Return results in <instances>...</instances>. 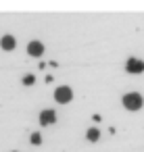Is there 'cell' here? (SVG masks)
I'll use <instances>...</instances> for the list:
<instances>
[{
  "label": "cell",
  "instance_id": "cell-1",
  "mask_svg": "<svg viewBox=\"0 0 144 152\" xmlns=\"http://www.w3.org/2000/svg\"><path fill=\"white\" fill-rule=\"evenodd\" d=\"M123 106L127 110H138L142 106V96L140 94H125L123 96Z\"/></svg>",
  "mask_w": 144,
  "mask_h": 152
},
{
  "label": "cell",
  "instance_id": "cell-2",
  "mask_svg": "<svg viewBox=\"0 0 144 152\" xmlns=\"http://www.w3.org/2000/svg\"><path fill=\"white\" fill-rule=\"evenodd\" d=\"M54 98H57V102H69V100L73 98V94H71V90H69L67 86H63V88H59V90L54 92Z\"/></svg>",
  "mask_w": 144,
  "mask_h": 152
},
{
  "label": "cell",
  "instance_id": "cell-3",
  "mask_svg": "<svg viewBox=\"0 0 144 152\" xmlns=\"http://www.w3.org/2000/svg\"><path fill=\"white\" fill-rule=\"evenodd\" d=\"M144 71V63L138 58H129L127 61V73H142Z\"/></svg>",
  "mask_w": 144,
  "mask_h": 152
},
{
  "label": "cell",
  "instance_id": "cell-4",
  "mask_svg": "<svg viewBox=\"0 0 144 152\" xmlns=\"http://www.w3.org/2000/svg\"><path fill=\"white\" fill-rule=\"evenodd\" d=\"M54 121H57L54 110H44V113L40 115V123H42V125H52Z\"/></svg>",
  "mask_w": 144,
  "mask_h": 152
},
{
  "label": "cell",
  "instance_id": "cell-5",
  "mask_svg": "<svg viewBox=\"0 0 144 152\" xmlns=\"http://www.w3.org/2000/svg\"><path fill=\"white\" fill-rule=\"evenodd\" d=\"M27 52H29L32 56H42V52H44V46H42L40 42H29V46H27Z\"/></svg>",
  "mask_w": 144,
  "mask_h": 152
},
{
  "label": "cell",
  "instance_id": "cell-6",
  "mask_svg": "<svg viewBox=\"0 0 144 152\" xmlns=\"http://www.w3.org/2000/svg\"><path fill=\"white\" fill-rule=\"evenodd\" d=\"M0 44H2L4 50H13V48H15V38H13V36H4Z\"/></svg>",
  "mask_w": 144,
  "mask_h": 152
},
{
  "label": "cell",
  "instance_id": "cell-7",
  "mask_svg": "<svg viewBox=\"0 0 144 152\" xmlns=\"http://www.w3.org/2000/svg\"><path fill=\"white\" fill-rule=\"evenodd\" d=\"M98 137H100L98 129H88V140H90V142H96Z\"/></svg>",
  "mask_w": 144,
  "mask_h": 152
},
{
  "label": "cell",
  "instance_id": "cell-8",
  "mask_svg": "<svg viewBox=\"0 0 144 152\" xmlns=\"http://www.w3.org/2000/svg\"><path fill=\"white\" fill-rule=\"evenodd\" d=\"M40 142H42V135H40V133H34V135H32V144H36V146H38Z\"/></svg>",
  "mask_w": 144,
  "mask_h": 152
},
{
  "label": "cell",
  "instance_id": "cell-9",
  "mask_svg": "<svg viewBox=\"0 0 144 152\" xmlns=\"http://www.w3.org/2000/svg\"><path fill=\"white\" fill-rule=\"evenodd\" d=\"M23 81H25V83H27V86H32V83H34V75H27V77H25V79H23Z\"/></svg>",
  "mask_w": 144,
  "mask_h": 152
}]
</instances>
